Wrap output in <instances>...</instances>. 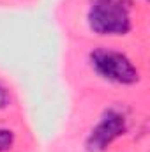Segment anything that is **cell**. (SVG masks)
Listing matches in <instances>:
<instances>
[{
    "label": "cell",
    "mask_w": 150,
    "mask_h": 152,
    "mask_svg": "<svg viewBox=\"0 0 150 152\" xmlns=\"http://www.w3.org/2000/svg\"><path fill=\"white\" fill-rule=\"evenodd\" d=\"M90 62L97 75H101L110 81L133 85L140 80L138 69L124 53L106 50V48H97L90 53Z\"/></svg>",
    "instance_id": "7a4b0ae2"
},
{
    "label": "cell",
    "mask_w": 150,
    "mask_h": 152,
    "mask_svg": "<svg viewBox=\"0 0 150 152\" xmlns=\"http://www.w3.org/2000/svg\"><path fill=\"white\" fill-rule=\"evenodd\" d=\"M125 118L124 115L110 110L103 115L99 124L92 129L87 138V151L88 152H104L117 138L125 133Z\"/></svg>",
    "instance_id": "3957f363"
},
{
    "label": "cell",
    "mask_w": 150,
    "mask_h": 152,
    "mask_svg": "<svg viewBox=\"0 0 150 152\" xmlns=\"http://www.w3.org/2000/svg\"><path fill=\"white\" fill-rule=\"evenodd\" d=\"M14 143V134L9 129H0V152L9 151Z\"/></svg>",
    "instance_id": "277c9868"
},
{
    "label": "cell",
    "mask_w": 150,
    "mask_h": 152,
    "mask_svg": "<svg viewBox=\"0 0 150 152\" xmlns=\"http://www.w3.org/2000/svg\"><path fill=\"white\" fill-rule=\"evenodd\" d=\"M5 103H7V94H5V90L0 87V108H4Z\"/></svg>",
    "instance_id": "5b68a950"
},
{
    "label": "cell",
    "mask_w": 150,
    "mask_h": 152,
    "mask_svg": "<svg viewBox=\"0 0 150 152\" xmlns=\"http://www.w3.org/2000/svg\"><path fill=\"white\" fill-rule=\"evenodd\" d=\"M90 28L101 36H124L131 28L127 0H94L88 12Z\"/></svg>",
    "instance_id": "6da1fadb"
}]
</instances>
